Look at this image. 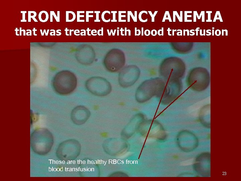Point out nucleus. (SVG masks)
Returning a JSON list of instances; mask_svg holds the SVG:
<instances>
[{
	"mask_svg": "<svg viewBox=\"0 0 241 181\" xmlns=\"http://www.w3.org/2000/svg\"><path fill=\"white\" fill-rule=\"evenodd\" d=\"M165 82L156 78L147 80L141 84L136 92V100L139 103L146 102L154 97L159 98L164 89Z\"/></svg>",
	"mask_w": 241,
	"mask_h": 181,
	"instance_id": "nucleus-1",
	"label": "nucleus"
},
{
	"mask_svg": "<svg viewBox=\"0 0 241 181\" xmlns=\"http://www.w3.org/2000/svg\"><path fill=\"white\" fill-rule=\"evenodd\" d=\"M54 89L57 93L66 95L72 93L77 85L76 77L69 72H62L55 77L53 83Z\"/></svg>",
	"mask_w": 241,
	"mask_h": 181,
	"instance_id": "nucleus-2",
	"label": "nucleus"
},
{
	"mask_svg": "<svg viewBox=\"0 0 241 181\" xmlns=\"http://www.w3.org/2000/svg\"><path fill=\"white\" fill-rule=\"evenodd\" d=\"M187 85L192 90L201 92L206 90L210 84L208 73L203 69H196L188 77Z\"/></svg>",
	"mask_w": 241,
	"mask_h": 181,
	"instance_id": "nucleus-3",
	"label": "nucleus"
},
{
	"mask_svg": "<svg viewBox=\"0 0 241 181\" xmlns=\"http://www.w3.org/2000/svg\"><path fill=\"white\" fill-rule=\"evenodd\" d=\"M182 90L183 84L180 80H167L164 89L158 98L163 104H169L179 96Z\"/></svg>",
	"mask_w": 241,
	"mask_h": 181,
	"instance_id": "nucleus-4",
	"label": "nucleus"
},
{
	"mask_svg": "<svg viewBox=\"0 0 241 181\" xmlns=\"http://www.w3.org/2000/svg\"><path fill=\"white\" fill-rule=\"evenodd\" d=\"M86 87L91 93L99 96L108 95L112 90L110 83L101 77H94L88 79L86 83Z\"/></svg>",
	"mask_w": 241,
	"mask_h": 181,
	"instance_id": "nucleus-5",
	"label": "nucleus"
},
{
	"mask_svg": "<svg viewBox=\"0 0 241 181\" xmlns=\"http://www.w3.org/2000/svg\"><path fill=\"white\" fill-rule=\"evenodd\" d=\"M161 73L166 80H180L184 72V66L181 61L170 60L164 62L161 67Z\"/></svg>",
	"mask_w": 241,
	"mask_h": 181,
	"instance_id": "nucleus-6",
	"label": "nucleus"
},
{
	"mask_svg": "<svg viewBox=\"0 0 241 181\" xmlns=\"http://www.w3.org/2000/svg\"><path fill=\"white\" fill-rule=\"evenodd\" d=\"M139 75V72L137 69L127 68L121 73L119 78V83L124 88L131 87L138 81Z\"/></svg>",
	"mask_w": 241,
	"mask_h": 181,
	"instance_id": "nucleus-7",
	"label": "nucleus"
},
{
	"mask_svg": "<svg viewBox=\"0 0 241 181\" xmlns=\"http://www.w3.org/2000/svg\"><path fill=\"white\" fill-rule=\"evenodd\" d=\"M124 58L120 55H111L106 59L105 64L107 68L110 71H117L123 65Z\"/></svg>",
	"mask_w": 241,
	"mask_h": 181,
	"instance_id": "nucleus-8",
	"label": "nucleus"
},
{
	"mask_svg": "<svg viewBox=\"0 0 241 181\" xmlns=\"http://www.w3.org/2000/svg\"><path fill=\"white\" fill-rule=\"evenodd\" d=\"M88 116L87 110L83 107H77L73 111L72 113L73 119L76 122L80 123L81 117V123L87 119Z\"/></svg>",
	"mask_w": 241,
	"mask_h": 181,
	"instance_id": "nucleus-9",
	"label": "nucleus"
},
{
	"mask_svg": "<svg viewBox=\"0 0 241 181\" xmlns=\"http://www.w3.org/2000/svg\"><path fill=\"white\" fill-rule=\"evenodd\" d=\"M31 11H29L28 12V22H31V18H32L33 19L35 22H38V21L36 19L35 17L36 16L37 13L36 12L34 13V15L31 16Z\"/></svg>",
	"mask_w": 241,
	"mask_h": 181,
	"instance_id": "nucleus-10",
	"label": "nucleus"
},
{
	"mask_svg": "<svg viewBox=\"0 0 241 181\" xmlns=\"http://www.w3.org/2000/svg\"><path fill=\"white\" fill-rule=\"evenodd\" d=\"M21 13L23 14V20H21V22H26L27 20H25V14L27 13V11H21Z\"/></svg>",
	"mask_w": 241,
	"mask_h": 181,
	"instance_id": "nucleus-11",
	"label": "nucleus"
},
{
	"mask_svg": "<svg viewBox=\"0 0 241 181\" xmlns=\"http://www.w3.org/2000/svg\"><path fill=\"white\" fill-rule=\"evenodd\" d=\"M49 30H47V32L46 33V30H44V32L43 33L42 31V30H40L41 32V34L42 36H44V33H45L46 36H48V33H49Z\"/></svg>",
	"mask_w": 241,
	"mask_h": 181,
	"instance_id": "nucleus-12",
	"label": "nucleus"
},
{
	"mask_svg": "<svg viewBox=\"0 0 241 181\" xmlns=\"http://www.w3.org/2000/svg\"><path fill=\"white\" fill-rule=\"evenodd\" d=\"M27 31H29V32H27L26 33V35L27 36H29L28 34L29 33V36H31L32 35V31L30 30H27Z\"/></svg>",
	"mask_w": 241,
	"mask_h": 181,
	"instance_id": "nucleus-13",
	"label": "nucleus"
},
{
	"mask_svg": "<svg viewBox=\"0 0 241 181\" xmlns=\"http://www.w3.org/2000/svg\"><path fill=\"white\" fill-rule=\"evenodd\" d=\"M37 30L36 29H35V28H34V29L33 30V31H34V35L35 36H37V35L36 34H35V31H37Z\"/></svg>",
	"mask_w": 241,
	"mask_h": 181,
	"instance_id": "nucleus-14",
	"label": "nucleus"
},
{
	"mask_svg": "<svg viewBox=\"0 0 241 181\" xmlns=\"http://www.w3.org/2000/svg\"><path fill=\"white\" fill-rule=\"evenodd\" d=\"M15 31H16V35H17V36H19V34H18V33H17V31H19V30H18L17 29V28H16V29L15 30Z\"/></svg>",
	"mask_w": 241,
	"mask_h": 181,
	"instance_id": "nucleus-15",
	"label": "nucleus"
},
{
	"mask_svg": "<svg viewBox=\"0 0 241 181\" xmlns=\"http://www.w3.org/2000/svg\"><path fill=\"white\" fill-rule=\"evenodd\" d=\"M53 31L54 32H52L50 33V35L52 36V33H54V35H53L54 36L55 35V30H53Z\"/></svg>",
	"mask_w": 241,
	"mask_h": 181,
	"instance_id": "nucleus-16",
	"label": "nucleus"
},
{
	"mask_svg": "<svg viewBox=\"0 0 241 181\" xmlns=\"http://www.w3.org/2000/svg\"><path fill=\"white\" fill-rule=\"evenodd\" d=\"M21 31L22 32L24 31V36H25L26 34V33H25V30H22Z\"/></svg>",
	"mask_w": 241,
	"mask_h": 181,
	"instance_id": "nucleus-17",
	"label": "nucleus"
},
{
	"mask_svg": "<svg viewBox=\"0 0 241 181\" xmlns=\"http://www.w3.org/2000/svg\"><path fill=\"white\" fill-rule=\"evenodd\" d=\"M21 31H22V30H21V28H20V36H21V32H22Z\"/></svg>",
	"mask_w": 241,
	"mask_h": 181,
	"instance_id": "nucleus-18",
	"label": "nucleus"
}]
</instances>
